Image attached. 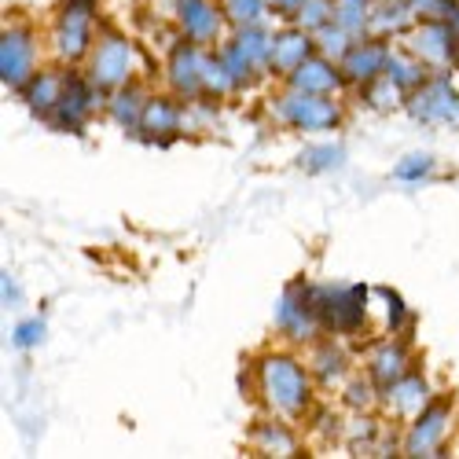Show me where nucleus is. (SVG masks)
Masks as SVG:
<instances>
[{
	"mask_svg": "<svg viewBox=\"0 0 459 459\" xmlns=\"http://www.w3.org/2000/svg\"><path fill=\"white\" fill-rule=\"evenodd\" d=\"M143 126H147V129H155V133L180 129V126H184V110H180L177 103H169L166 96L147 100V107H143Z\"/></svg>",
	"mask_w": 459,
	"mask_h": 459,
	"instance_id": "obj_16",
	"label": "nucleus"
},
{
	"mask_svg": "<svg viewBox=\"0 0 459 459\" xmlns=\"http://www.w3.org/2000/svg\"><path fill=\"white\" fill-rule=\"evenodd\" d=\"M143 107H147V100H140L133 89H118V96L110 100L114 118H118L122 126H136V122H143Z\"/></svg>",
	"mask_w": 459,
	"mask_h": 459,
	"instance_id": "obj_18",
	"label": "nucleus"
},
{
	"mask_svg": "<svg viewBox=\"0 0 459 459\" xmlns=\"http://www.w3.org/2000/svg\"><path fill=\"white\" fill-rule=\"evenodd\" d=\"M434 169V159L430 155H408L397 169H394V177L397 180H419V177H427Z\"/></svg>",
	"mask_w": 459,
	"mask_h": 459,
	"instance_id": "obj_22",
	"label": "nucleus"
},
{
	"mask_svg": "<svg viewBox=\"0 0 459 459\" xmlns=\"http://www.w3.org/2000/svg\"><path fill=\"white\" fill-rule=\"evenodd\" d=\"M264 4H269V0H228V15L243 26H257L264 15Z\"/></svg>",
	"mask_w": 459,
	"mask_h": 459,
	"instance_id": "obj_20",
	"label": "nucleus"
},
{
	"mask_svg": "<svg viewBox=\"0 0 459 459\" xmlns=\"http://www.w3.org/2000/svg\"><path fill=\"white\" fill-rule=\"evenodd\" d=\"M180 8V26L187 33V41L195 45H210L217 30H221V15L213 4H206V0H177Z\"/></svg>",
	"mask_w": 459,
	"mask_h": 459,
	"instance_id": "obj_9",
	"label": "nucleus"
},
{
	"mask_svg": "<svg viewBox=\"0 0 459 459\" xmlns=\"http://www.w3.org/2000/svg\"><path fill=\"white\" fill-rule=\"evenodd\" d=\"M378 294H382V301H386V324H390V331H397L404 324V316H408L404 313V301L394 290H378Z\"/></svg>",
	"mask_w": 459,
	"mask_h": 459,
	"instance_id": "obj_24",
	"label": "nucleus"
},
{
	"mask_svg": "<svg viewBox=\"0 0 459 459\" xmlns=\"http://www.w3.org/2000/svg\"><path fill=\"white\" fill-rule=\"evenodd\" d=\"M386 78H394L401 89H408V85H423V59H401V56H390V59H386Z\"/></svg>",
	"mask_w": 459,
	"mask_h": 459,
	"instance_id": "obj_19",
	"label": "nucleus"
},
{
	"mask_svg": "<svg viewBox=\"0 0 459 459\" xmlns=\"http://www.w3.org/2000/svg\"><path fill=\"white\" fill-rule=\"evenodd\" d=\"M408 107L423 122H459V96L445 82H430L423 89H415Z\"/></svg>",
	"mask_w": 459,
	"mask_h": 459,
	"instance_id": "obj_7",
	"label": "nucleus"
},
{
	"mask_svg": "<svg viewBox=\"0 0 459 459\" xmlns=\"http://www.w3.org/2000/svg\"><path fill=\"white\" fill-rule=\"evenodd\" d=\"M386 408L401 419H415L419 411L427 408V386H423V378H397L394 386H386Z\"/></svg>",
	"mask_w": 459,
	"mask_h": 459,
	"instance_id": "obj_11",
	"label": "nucleus"
},
{
	"mask_svg": "<svg viewBox=\"0 0 459 459\" xmlns=\"http://www.w3.org/2000/svg\"><path fill=\"white\" fill-rule=\"evenodd\" d=\"M386 59H390V48L386 45H364L360 41V48H350L346 52V74L353 82H371V78H378L382 70H386Z\"/></svg>",
	"mask_w": 459,
	"mask_h": 459,
	"instance_id": "obj_12",
	"label": "nucleus"
},
{
	"mask_svg": "<svg viewBox=\"0 0 459 459\" xmlns=\"http://www.w3.org/2000/svg\"><path fill=\"white\" fill-rule=\"evenodd\" d=\"M411 52H415V59H427V63H448L452 52H455L452 26L448 22H427V26H419Z\"/></svg>",
	"mask_w": 459,
	"mask_h": 459,
	"instance_id": "obj_10",
	"label": "nucleus"
},
{
	"mask_svg": "<svg viewBox=\"0 0 459 459\" xmlns=\"http://www.w3.org/2000/svg\"><path fill=\"white\" fill-rule=\"evenodd\" d=\"M96 107H100V85L96 82H82V78H74L70 74L66 85H63V96L56 103V126L78 133Z\"/></svg>",
	"mask_w": 459,
	"mask_h": 459,
	"instance_id": "obj_4",
	"label": "nucleus"
},
{
	"mask_svg": "<svg viewBox=\"0 0 459 459\" xmlns=\"http://www.w3.org/2000/svg\"><path fill=\"white\" fill-rule=\"evenodd\" d=\"M371 375L382 382V386H394L397 378H404V350L401 346H386L371 360Z\"/></svg>",
	"mask_w": 459,
	"mask_h": 459,
	"instance_id": "obj_17",
	"label": "nucleus"
},
{
	"mask_svg": "<svg viewBox=\"0 0 459 459\" xmlns=\"http://www.w3.org/2000/svg\"><path fill=\"white\" fill-rule=\"evenodd\" d=\"M92 8L96 0H66L56 30V48L63 59H82L92 48Z\"/></svg>",
	"mask_w": 459,
	"mask_h": 459,
	"instance_id": "obj_3",
	"label": "nucleus"
},
{
	"mask_svg": "<svg viewBox=\"0 0 459 459\" xmlns=\"http://www.w3.org/2000/svg\"><path fill=\"white\" fill-rule=\"evenodd\" d=\"M309 52H313V41L305 33H283V37H276V48H273V63L269 66H276L280 74H294L305 59H309Z\"/></svg>",
	"mask_w": 459,
	"mask_h": 459,
	"instance_id": "obj_14",
	"label": "nucleus"
},
{
	"mask_svg": "<svg viewBox=\"0 0 459 459\" xmlns=\"http://www.w3.org/2000/svg\"><path fill=\"white\" fill-rule=\"evenodd\" d=\"M448 430V408L437 401L415 415V427L408 434V452L411 455H437V445Z\"/></svg>",
	"mask_w": 459,
	"mask_h": 459,
	"instance_id": "obj_8",
	"label": "nucleus"
},
{
	"mask_svg": "<svg viewBox=\"0 0 459 459\" xmlns=\"http://www.w3.org/2000/svg\"><path fill=\"white\" fill-rule=\"evenodd\" d=\"M261 434H264V448H276V455H294V437L283 423H264Z\"/></svg>",
	"mask_w": 459,
	"mask_h": 459,
	"instance_id": "obj_21",
	"label": "nucleus"
},
{
	"mask_svg": "<svg viewBox=\"0 0 459 459\" xmlns=\"http://www.w3.org/2000/svg\"><path fill=\"white\" fill-rule=\"evenodd\" d=\"M41 334H45V324L41 320H26V324H19V331H15V346H33V342H41Z\"/></svg>",
	"mask_w": 459,
	"mask_h": 459,
	"instance_id": "obj_25",
	"label": "nucleus"
},
{
	"mask_svg": "<svg viewBox=\"0 0 459 459\" xmlns=\"http://www.w3.org/2000/svg\"><path fill=\"white\" fill-rule=\"evenodd\" d=\"M0 78L12 89H22L33 78V37L26 30H4L0 37Z\"/></svg>",
	"mask_w": 459,
	"mask_h": 459,
	"instance_id": "obj_5",
	"label": "nucleus"
},
{
	"mask_svg": "<svg viewBox=\"0 0 459 459\" xmlns=\"http://www.w3.org/2000/svg\"><path fill=\"white\" fill-rule=\"evenodd\" d=\"M261 394L280 415H298L309 401V378L305 368L290 357H269L261 364Z\"/></svg>",
	"mask_w": 459,
	"mask_h": 459,
	"instance_id": "obj_1",
	"label": "nucleus"
},
{
	"mask_svg": "<svg viewBox=\"0 0 459 459\" xmlns=\"http://www.w3.org/2000/svg\"><path fill=\"white\" fill-rule=\"evenodd\" d=\"M63 85H66L63 74H37V78L30 82V89H26L30 107L37 114H52L56 103H59V96H63Z\"/></svg>",
	"mask_w": 459,
	"mask_h": 459,
	"instance_id": "obj_15",
	"label": "nucleus"
},
{
	"mask_svg": "<svg viewBox=\"0 0 459 459\" xmlns=\"http://www.w3.org/2000/svg\"><path fill=\"white\" fill-rule=\"evenodd\" d=\"M283 118L298 129H331L338 122V107L331 100H320L316 92H294L283 100Z\"/></svg>",
	"mask_w": 459,
	"mask_h": 459,
	"instance_id": "obj_6",
	"label": "nucleus"
},
{
	"mask_svg": "<svg viewBox=\"0 0 459 459\" xmlns=\"http://www.w3.org/2000/svg\"><path fill=\"white\" fill-rule=\"evenodd\" d=\"M290 82L301 89V92H334L338 89V70L324 59H305L294 74H290Z\"/></svg>",
	"mask_w": 459,
	"mask_h": 459,
	"instance_id": "obj_13",
	"label": "nucleus"
},
{
	"mask_svg": "<svg viewBox=\"0 0 459 459\" xmlns=\"http://www.w3.org/2000/svg\"><path fill=\"white\" fill-rule=\"evenodd\" d=\"M133 74V45L118 33H107L92 48V74L89 78L100 89H122Z\"/></svg>",
	"mask_w": 459,
	"mask_h": 459,
	"instance_id": "obj_2",
	"label": "nucleus"
},
{
	"mask_svg": "<svg viewBox=\"0 0 459 459\" xmlns=\"http://www.w3.org/2000/svg\"><path fill=\"white\" fill-rule=\"evenodd\" d=\"M338 162H342L338 147H320V151H309V155H305V166L309 169H327V166H338Z\"/></svg>",
	"mask_w": 459,
	"mask_h": 459,
	"instance_id": "obj_23",
	"label": "nucleus"
}]
</instances>
